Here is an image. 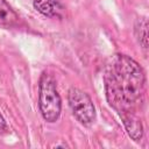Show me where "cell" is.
<instances>
[{
    "label": "cell",
    "mask_w": 149,
    "mask_h": 149,
    "mask_svg": "<svg viewBox=\"0 0 149 149\" xmlns=\"http://www.w3.org/2000/svg\"><path fill=\"white\" fill-rule=\"evenodd\" d=\"M105 91L109 106L119 114L127 134L134 141L143 136L140 112L146 93L142 66L127 55L112 56L105 73Z\"/></svg>",
    "instance_id": "obj_1"
},
{
    "label": "cell",
    "mask_w": 149,
    "mask_h": 149,
    "mask_svg": "<svg viewBox=\"0 0 149 149\" xmlns=\"http://www.w3.org/2000/svg\"><path fill=\"white\" fill-rule=\"evenodd\" d=\"M38 107L47 122L58 120L62 111V100L57 91L56 80L48 72H42L38 83Z\"/></svg>",
    "instance_id": "obj_2"
},
{
    "label": "cell",
    "mask_w": 149,
    "mask_h": 149,
    "mask_svg": "<svg viewBox=\"0 0 149 149\" xmlns=\"http://www.w3.org/2000/svg\"><path fill=\"white\" fill-rule=\"evenodd\" d=\"M69 106L73 116L84 126H90L95 120V108L90 95L77 88L71 87L68 92Z\"/></svg>",
    "instance_id": "obj_3"
},
{
    "label": "cell",
    "mask_w": 149,
    "mask_h": 149,
    "mask_svg": "<svg viewBox=\"0 0 149 149\" xmlns=\"http://www.w3.org/2000/svg\"><path fill=\"white\" fill-rule=\"evenodd\" d=\"M33 6L47 17L61 19L64 14V7L58 0H34Z\"/></svg>",
    "instance_id": "obj_4"
},
{
    "label": "cell",
    "mask_w": 149,
    "mask_h": 149,
    "mask_svg": "<svg viewBox=\"0 0 149 149\" xmlns=\"http://www.w3.org/2000/svg\"><path fill=\"white\" fill-rule=\"evenodd\" d=\"M19 21L15 10L6 0H0V28H12Z\"/></svg>",
    "instance_id": "obj_5"
},
{
    "label": "cell",
    "mask_w": 149,
    "mask_h": 149,
    "mask_svg": "<svg viewBox=\"0 0 149 149\" xmlns=\"http://www.w3.org/2000/svg\"><path fill=\"white\" fill-rule=\"evenodd\" d=\"M147 28H148V23H147V19L146 17H140V20H137L136 24H135V33L137 36V40L140 42V44L142 45L143 49L148 48V34H147Z\"/></svg>",
    "instance_id": "obj_6"
},
{
    "label": "cell",
    "mask_w": 149,
    "mask_h": 149,
    "mask_svg": "<svg viewBox=\"0 0 149 149\" xmlns=\"http://www.w3.org/2000/svg\"><path fill=\"white\" fill-rule=\"evenodd\" d=\"M8 130V126L6 123L5 118L2 116V114L0 113V133H6Z\"/></svg>",
    "instance_id": "obj_7"
}]
</instances>
